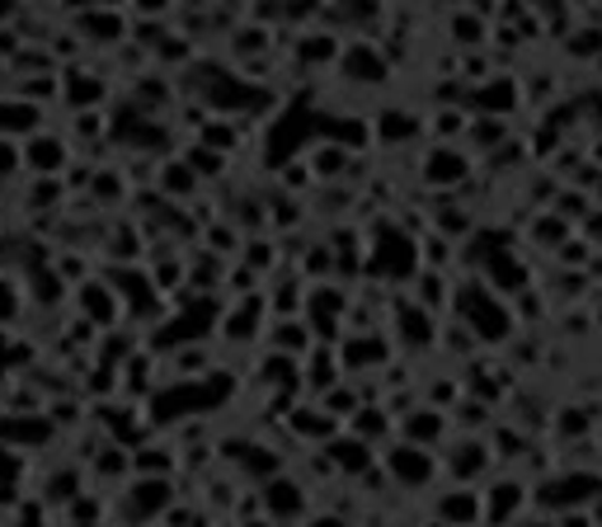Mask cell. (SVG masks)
<instances>
[{"instance_id": "60d3db41", "label": "cell", "mask_w": 602, "mask_h": 527, "mask_svg": "<svg viewBox=\"0 0 602 527\" xmlns=\"http://www.w3.org/2000/svg\"><path fill=\"white\" fill-rule=\"evenodd\" d=\"M132 466H137V472H142V476H147V472H151V476H165V472H170V457L160 453V447H142Z\"/></svg>"}, {"instance_id": "4316f807", "label": "cell", "mask_w": 602, "mask_h": 527, "mask_svg": "<svg viewBox=\"0 0 602 527\" xmlns=\"http://www.w3.org/2000/svg\"><path fill=\"white\" fill-rule=\"evenodd\" d=\"M259 316H264V297H245V302L231 311V316H222V335H227L231 344L254 339V335H259Z\"/></svg>"}, {"instance_id": "30bf717a", "label": "cell", "mask_w": 602, "mask_h": 527, "mask_svg": "<svg viewBox=\"0 0 602 527\" xmlns=\"http://www.w3.org/2000/svg\"><path fill=\"white\" fill-rule=\"evenodd\" d=\"M395 438H400V443H410V447H424V453H438V447L452 438V419L443 415V409H433V405H424V401H414L410 409H400Z\"/></svg>"}, {"instance_id": "d6a6232c", "label": "cell", "mask_w": 602, "mask_h": 527, "mask_svg": "<svg viewBox=\"0 0 602 527\" xmlns=\"http://www.w3.org/2000/svg\"><path fill=\"white\" fill-rule=\"evenodd\" d=\"M80 306H86V316L94 325H113L118 321V297H113L104 283H90L86 292H80Z\"/></svg>"}, {"instance_id": "b9f144b4", "label": "cell", "mask_w": 602, "mask_h": 527, "mask_svg": "<svg viewBox=\"0 0 602 527\" xmlns=\"http://www.w3.org/2000/svg\"><path fill=\"white\" fill-rule=\"evenodd\" d=\"M584 161L602 174V132H584Z\"/></svg>"}, {"instance_id": "ab89813d", "label": "cell", "mask_w": 602, "mask_h": 527, "mask_svg": "<svg viewBox=\"0 0 602 527\" xmlns=\"http://www.w3.org/2000/svg\"><path fill=\"white\" fill-rule=\"evenodd\" d=\"M278 453H269V447H245V472L250 476H264V480H273L278 476Z\"/></svg>"}, {"instance_id": "f907efd6", "label": "cell", "mask_w": 602, "mask_h": 527, "mask_svg": "<svg viewBox=\"0 0 602 527\" xmlns=\"http://www.w3.org/2000/svg\"><path fill=\"white\" fill-rule=\"evenodd\" d=\"M0 476H14V457H10V447H0Z\"/></svg>"}, {"instance_id": "2e32d148", "label": "cell", "mask_w": 602, "mask_h": 527, "mask_svg": "<svg viewBox=\"0 0 602 527\" xmlns=\"http://www.w3.org/2000/svg\"><path fill=\"white\" fill-rule=\"evenodd\" d=\"M433 344H438V316H429V311L414 302H395V348L424 354Z\"/></svg>"}, {"instance_id": "7a4b0ae2", "label": "cell", "mask_w": 602, "mask_h": 527, "mask_svg": "<svg viewBox=\"0 0 602 527\" xmlns=\"http://www.w3.org/2000/svg\"><path fill=\"white\" fill-rule=\"evenodd\" d=\"M471 273L494 292V297H504V302H513L518 292L536 287L532 260L523 255V245H518L513 236H509V241H499V245H490V250H480V260H475Z\"/></svg>"}, {"instance_id": "7c38bea8", "label": "cell", "mask_w": 602, "mask_h": 527, "mask_svg": "<svg viewBox=\"0 0 602 527\" xmlns=\"http://www.w3.org/2000/svg\"><path fill=\"white\" fill-rule=\"evenodd\" d=\"M339 75L353 85H387L391 81V57L381 52L372 38H353V43L339 48Z\"/></svg>"}, {"instance_id": "7402d4cb", "label": "cell", "mask_w": 602, "mask_h": 527, "mask_svg": "<svg viewBox=\"0 0 602 527\" xmlns=\"http://www.w3.org/2000/svg\"><path fill=\"white\" fill-rule=\"evenodd\" d=\"M288 428H292L297 438L315 443V447H325L330 438H339V434H344V424H339V419H330L325 409H315V405H297L292 415H288Z\"/></svg>"}, {"instance_id": "f35d334b", "label": "cell", "mask_w": 602, "mask_h": 527, "mask_svg": "<svg viewBox=\"0 0 602 527\" xmlns=\"http://www.w3.org/2000/svg\"><path fill=\"white\" fill-rule=\"evenodd\" d=\"M67 100H71V104H94V100H104V81H94V75H71Z\"/></svg>"}, {"instance_id": "836d02e7", "label": "cell", "mask_w": 602, "mask_h": 527, "mask_svg": "<svg viewBox=\"0 0 602 527\" xmlns=\"http://www.w3.org/2000/svg\"><path fill=\"white\" fill-rule=\"evenodd\" d=\"M0 438H6V443H48L52 438V424L48 419L14 415V419H0Z\"/></svg>"}, {"instance_id": "ba28073f", "label": "cell", "mask_w": 602, "mask_h": 527, "mask_svg": "<svg viewBox=\"0 0 602 527\" xmlns=\"http://www.w3.org/2000/svg\"><path fill=\"white\" fill-rule=\"evenodd\" d=\"M466 113H480V119H504L513 123L523 113V90H518V71L499 67L485 81L466 85Z\"/></svg>"}, {"instance_id": "f5cc1de1", "label": "cell", "mask_w": 602, "mask_h": 527, "mask_svg": "<svg viewBox=\"0 0 602 527\" xmlns=\"http://www.w3.org/2000/svg\"><path fill=\"white\" fill-rule=\"evenodd\" d=\"M250 527H273V523H269V518H264V523H250Z\"/></svg>"}, {"instance_id": "4fadbf2b", "label": "cell", "mask_w": 602, "mask_h": 527, "mask_svg": "<svg viewBox=\"0 0 602 527\" xmlns=\"http://www.w3.org/2000/svg\"><path fill=\"white\" fill-rule=\"evenodd\" d=\"M570 236H574V226H570V222H560L551 207H532V212H523V222H518V236H513V241H523L532 255L551 260Z\"/></svg>"}, {"instance_id": "8992f818", "label": "cell", "mask_w": 602, "mask_h": 527, "mask_svg": "<svg viewBox=\"0 0 602 527\" xmlns=\"http://www.w3.org/2000/svg\"><path fill=\"white\" fill-rule=\"evenodd\" d=\"M532 514V480L518 472H494L480 485V527H513Z\"/></svg>"}, {"instance_id": "f546056e", "label": "cell", "mask_w": 602, "mask_h": 527, "mask_svg": "<svg viewBox=\"0 0 602 527\" xmlns=\"http://www.w3.org/2000/svg\"><path fill=\"white\" fill-rule=\"evenodd\" d=\"M546 207L555 212V217H560V222H570V226H579V222H584V217H589V212H593V199H589V193H584V189H574V184H560V189H555V199H551Z\"/></svg>"}, {"instance_id": "816d5d0a", "label": "cell", "mask_w": 602, "mask_h": 527, "mask_svg": "<svg viewBox=\"0 0 602 527\" xmlns=\"http://www.w3.org/2000/svg\"><path fill=\"white\" fill-rule=\"evenodd\" d=\"M589 518H593V527H602V495L589 504Z\"/></svg>"}, {"instance_id": "484cf974", "label": "cell", "mask_w": 602, "mask_h": 527, "mask_svg": "<svg viewBox=\"0 0 602 527\" xmlns=\"http://www.w3.org/2000/svg\"><path fill=\"white\" fill-rule=\"evenodd\" d=\"M301 382H311L315 392H330L334 382H344V373H339V358H334V344H311L307 367H301Z\"/></svg>"}, {"instance_id": "bcb514c9", "label": "cell", "mask_w": 602, "mask_h": 527, "mask_svg": "<svg viewBox=\"0 0 602 527\" xmlns=\"http://www.w3.org/2000/svg\"><path fill=\"white\" fill-rule=\"evenodd\" d=\"M513 527H555V518H546V514H523Z\"/></svg>"}, {"instance_id": "8fae6325", "label": "cell", "mask_w": 602, "mask_h": 527, "mask_svg": "<svg viewBox=\"0 0 602 527\" xmlns=\"http://www.w3.org/2000/svg\"><path fill=\"white\" fill-rule=\"evenodd\" d=\"M490 29H494V6H452L443 14V33L461 57L490 52Z\"/></svg>"}, {"instance_id": "7bdbcfd3", "label": "cell", "mask_w": 602, "mask_h": 527, "mask_svg": "<svg viewBox=\"0 0 602 527\" xmlns=\"http://www.w3.org/2000/svg\"><path fill=\"white\" fill-rule=\"evenodd\" d=\"M208 245H212V250H235L240 241L231 236V226H212V236H208Z\"/></svg>"}, {"instance_id": "83f0119b", "label": "cell", "mask_w": 602, "mask_h": 527, "mask_svg": "<svg viewBox=\"0 0 602 527\" xmlns=\"http://www.w3.org/2000/svg\"><path fill=\"white\" fill-rule=\"evenodd\" d=\"M339 33H307L297 38V62L301 67H334L339 62Z\"/></svg>"}, {"instance_id": "f1b7e54d", "label": "cell", "mask_w": 602, "mask_h": 527, "mask_svg": "<svg viewBox=\"0 0 602 527\" xmlns=\"http://www.w3.org/2000/svg\"><path fill=\"white\" fill-rule=\"evenodd\" d=\"M311 330H307V321H278L273 325V354H283V358H307L311 354Z\"/></svg>"}, {"instance_id": "52a82bcc", "label": "cell", "mask_w": 602, "mask_h": 527, "mask_svg": "<svg viewBox=\"0 0 602 527\" xmlns=\"http://www.w3.org/2000/svg\"><path fill=\"white\" fill-rule=\"evenodd\" d=\"M377 466H381V476H387L395 490H410V495L433 490V485L443 480V476H438V453H424V447H410L400 438H391L387 447H381Z\"/></svg>"}, {"instance_id": "8d00e7d4", "label": "cell", "mask_w": 602, "mask_h": 527, "mask_svg": "<svg viewBox=\"0 0 602 527\" xmlns=\"http://www.w3.org/2000/svg\"><path fill=\"white\" fill-rule=\"evenodd\" d=\"M184 165L198 174V184H203V180H212V174L227 170V155L222 151H208V146H189L184 151Z\"/></svg>"}, {"instance_id": "44dd1931", "label": "cell", "mask_w": 602, "mask_h": 527, "mask_svg": "<svg viewBox=\"0 0 602 527\" xmlns=\"http://www.w3.org/2000/svg\"><path fill=\"white\" fill-rule=\"evenodd\" d=\"M518 132V123H504V119H480V113H471V123H466V136H461V146H466L475 161L480 155H494L499 146L509 142V136Z\"/></svg>"}, {"instance_id": "ffe728a7", "label": "cell", "mask_w": 602, "mask_h": 527, "mask_svg": "<svg viewBox=\"0 0 602 527\" xmlns=\"http://www.w3.org/2000/svg\"><path fill=\"white\" fill-rule=\"evenodd\" d=\"M128 509H132V518H160L165 509H174L170 476H142L132 485V495H128Z\"/></svg>"}, {"instance_id": "681fc988", "label": "cell", "mask_w": 602, "mask_h": 527, "mask_svg": "<svg viewBox=\"0 0 602 527\" xmlns=\"http://www.w3.org/2000/svg\"><path fill=\"white\" fill-rule=\"evenodd\" d=\"M99 199H118V180L109 174V180H99Z\"/></svg>"}, {"instance_id": "e0dca14e", "label": "cell", "mask_w": 602, "mask_h": 527, "mask_svg": "<svg viewBox=\"0 0 602 527\" xmlns=\"http://www.w3.org/2000/svg\"><path fill=\"white\" fill-rule=\"evenodd\" d=\"M433 523L438 527H480V490H471V485H443L433 495Z\"/></svg>"}, {"instance_id": "4dcf8cb0", "label": "cell", "mask_w": 602, "mask_h": 527, "mask_svg": "<svg viewBox=\"0 0 602 527\" xmlns=\"http://www.w3.org/2000/svg\"><path fill=\"white\" fill-rule=\"evenodd\" d=\"M62 161H67V146L57 142V136H33V142L24 146V165L38 170V174L62 170Z\"/></svg>"}, {"instance_id": "f6af8a7d", "label": "cell", "mask_w": 602, "mask_h": 527, "mask_svg": "<svg viewBox=\"0 0 602 527\" xmlns=\"http://www.w3.org/2000/svg\"><path fill=\"white\" fill-rule=\"evenodd\" d=\"M307 527H353V523L339 514H315V518H307Z\"/></svg>"}, {"instance_id": "277c9868", "label": "cell", "mask_w": 602, "mask_h": 527, "mask_svg": "<svg viewBox=\"0 0 602 527\" xmlns=\"http://www.w3.org/2000/svg\"><path fill=\"white\" fill-rule=\"evenodd\" d=\"M414 273H419V241H414V231L381 226L377 236H372V250H368V278L391 283V287H410Z\"/></svg>"}, {"instance_id": "5b68a950", "label": "cell", "mask_w": 602, "mask_h": 527, "mask_svg": "<svg viewBox=\"0 0 602 527\" xmlns=\"http://www.w3.org/2000/svg\"><path fill=\"white\" fill-rule=\"evenodd\" d=\"M480 174V161L466 151V146H424V155H419V189H429L433 199H452V193H461L471 180Z\"/></svg>"}, {"instance_id": "74e56055", "label": "cell", "mask_w": 602, "mask_h": 527, "mask_svg": "<svg viewBox=\"0 0 602 527\" xmlns=\"http://www.w3.org/2000/svg\"><path fill=\"white\" fill-rule=\"evenodd\" d=\"M80 29H90L94 38H123V14H104V10H90V14H80Z\"/></svg>"}, {"instance_id": "1f68e13d", "label": "cell", "mask_w": 602, "mask_h": 527, "mask_svg": "<svg viewBox=\"0 0 602 527\" xmlns=\"http://www.w3.org/2000/svg\"><path fill=\"white\" fill-rule=\"evenodd\" d=\"M358 405H363V401H358V386L353 382H334L330 392H320V401H315V409H325V415L339 419V424H344Z\"/></svg>"}, {"instance_id": "603a6c76", "label": "cell", "mask_w": 602, "mask_h": 527, "mask_svg": "<svg viewBox=\"0 0 602 527\" xmlns=\"http://www.w3.org/2000/svg\"><path fill=\"white\" fill-rule=\"evenodd\" d=\"M551 434H555L560 443H584V438L598 434V419H593V409L565 401V405L551 409Z\"/></svg>"}, {"instance_id": "d4e9b609", "label": "cell", "mask_w": 602, "mask_h": 527, "mask_svg": "<svg viewBox=\"0 0 602 527\" xmlns=\"http://www.w3.org/2000/svg\"><path fill=\"white\" fill-rule=\"evenodd\" d=\"M307 170H311V180L315 184H330V180H339L349 165H353V151H344V146H334V142H320V146H311L307 155Z\"/></svg>"}, {"instance_id": "5bb4252c", "label": "cell", "mask_w": 602, "mask_h": 527, "mask_svg": "<svg viewBox=\"0 0 602 527\" xmlns=\"http://www.w3.org/2000/svg\"><path fill=\"white\" fill-rule=\"evenodd\" d=\"M368 132L377 136V146H387V151L410 146V142H419V136H424V113L400 109V104H387V109H377V113H372Z\"/></svg>"}, {"instance_id": "9a60e30c", "label": "cell", "mask_w": 602, "mask_h": 527, "mask_svg": "<svg viewBox=\"0 0 602 527\" xmlns=\"http://www.w3.org/2000/svg\"><path fill=\"white\" fill-rule=\"evenodd\" d=\"M259 504H264L269 523H297L301 514H307V485H301L297 476H283L278 472L273 480H264V490H259Z\"/></svg>"}, {"instance_id": "7dc6e473", "label": "cell", "mask_w": 602, "mask_h": 527, "mask_svg": "<svg viewBox=\"0 0 602 527\" xmlns=\"http://www.w3.org/2000/svg\"><path fill=\"white\" fill-rule=\"evenodd\" d=\"M33 203H38V207H43V203H57V184H38V189H33Z\"/></svg>"}, {"instance_id": "ac0fdd59", "label": "cell", "mask_w": 602, "mask_h": 527, "mask_svg": "<svg viewBox=\"0 0 602 527\" xmlns=\"http://www.w3.org/2000/svg\"><path fill=\"white\" fill-rule=\"evenodd\" d=\"M325 462H330V472H334V476L363 480L372 466H377V447L358 443V438H349V434H339V438L325 443Z\"/></svg>"}, {"instance_id": "d590c367", "label": "cell", "mask_w": 602, "mask_h": 527, "mask_svg": "<svg viewBox=\"0 0 602 527\" xmlns=\"http://www.w3.org/2000/svg\"><path fill=\"white\" fill-rule=\"evenodd\" d=\"M160 193H170V199H193L198 174L184 161H165V170H160Z\"/></svg>"}, {"instance_id": "d6986e66", "label": "cell", "mask_w": 602, "mask_h": 527, "mask_svg": "<svg viewBox=\"0 0 602 527\" xmlns=\"http://www.w3.org/2000/svg\"><path fill=\"white\" fill-rule=\"evenodd\" d=\"M555 48H560V62H565V71H589L598 62V52H602V29L598 24H574Z\"/></svg>"}, {"instance_id": "ee69618b", "label": "cell", "mask_w": 602, "mask_h": 527, "mask_svg": "<svg viewBox=\"0 0 602 527\" xmlns=\"http://www.w3.org/2000/svg\"><path fill=\"white\" fill-rule=\"evenodd\" d=\"M14 316V292H10V283L0 278V321H10Z\"/></svg>"}, {"instance_id": "3957f363", "label": "cell", "mask_w": 602, "mask_h": 527, "mask_svg": "<svg viewBox=\"0 0 602 527\" xmlns=\"http://www.w3.org/2000/svg\"><path fill=\"white\" fill-rule=\"evenodd\" d=\"M494 472H499V462L490 453L485 434H452L438 447V476L448 485H471V490H480Z\"/></svg>"}, {"instance_id": "cb8c5ba5", "label": "cell", "mask_w": 602, "mask_h": 527, "mask_svg": "<svg viewBox=\"0 0 602 527\" xmlns=\"http://www.w3.org/2000/svg\"><path fill=\"white\" fill-rule=\"evenodd\" d=\"M438 354H443L448 363H475L480 358V344H475V335L466 325H461L456 316H443L438 321Z\"/></svg>"}, {"instance_id": "e575fe53", "label": "cell", "mask_w": 602, "mask_h": 527, "mask_svg": "<svg viewBox=\"0 0 602 527\" xmlns=\"http://www.w3.org/2000/svg\"><path fill=\"white\" fill-rule=\"evenodd\" d=\"M33 128H38V104H29V100H6L0 104V132L24 136Z\"/></svg>"}, {"instance_id": "6da1fadb", "label": "cell", "mask_w": 602, "mask_h": 527, "mask_svg": "<svg viewBox=\"0 0 602 527\" xmlns=\"http://www.w3.org/2000/svg\"><path fill=\"white\" fill-rule=\"evenodd\" d=\"M448 316H456L461 325L471 330L475 344H480V354H485V348H509V344L518 339L513 306H509L504 297H494V292L475 278V273H461V278H456Z\"/></svg>"}, {"instance_id": "9c48e42d", "label": "cell", "mask_w": 602, "mask_h": 527, "mask_svg": "<svg viewBox=\"0 0 602 527\" xmlns=\"http://www.w3.org/2000/svg\"><path fill=\"white\" fill-rule=\"evenodd\" d=\"M334 358L344 377H368V373H381L387 363H395V344L381 330H358V335H339Z\"/></svg>"}, {"instance_id": "c3c4849f", "label": "cell", "mask_w": 602, "mask_h": 527, "mask_svg": "<svg viewBox=\"0 0 602 527\" xmlns=\"http://www.w3.org/2000/svg\"><path fill=\"white\" fill-rule=\"evenodd\" d=\"M14 170V151L6 146V142H0V174H10Z\"/></svg>"}]
</instances>
